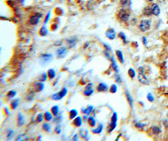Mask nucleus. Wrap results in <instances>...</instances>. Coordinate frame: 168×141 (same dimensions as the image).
Here are the masks:
<instances>
[{"mask_svg":"<svg viewBox=\"0 0 168 141\" xmlns=\"http://www.w3.org/2000/svg\"><path fill=\"white\" fill-rule=\"evenodd\" d=\"M47 74H48V78L50 79H54L55 78V76H56V73H55V71L54 70L53 68H50L47 71Z\"/></svg>","mask_w":168,"mask_h":141,"instance_id":"26","label":"nucleus"},{"mask_svg":"<svg viewBox=\"0 0 168 141\" xmlns=\"http://www.w3.org/2000/svg\"><path fill=\"white\" fill-rule=\"evenodd\" d=\"M67 92H68L67 88L66 87H63L60 91L57 92V93H54L52 95V99H53L54 100H56V101L62 99L67 94Z\"/></svg>","mask_w":168,"mask_h":141,"instance_id":"1","label":"nucleus"},{"mask_svg":"<svg viewBox=\"0 0 168 141\" xmlns=\"http://www.w3.org/2000/svg\"><path fill=\"white\" fill-rule=\"evenodd\" d=\"M72 140L73 141H78V135L77 134H75L73 138H72Z\"/></svg>","mask_w":168,"mask_h":141,"instance_id":"51","label":"nucleus"},{"mask_svg":"<svg viewBox=\"0 0 168 141\" xmlns=\"http://www.w3.org/2000/svg\"><path fill=\"white\" fill-rule=\"evenodd\" d=\"M42 129H43V130L48 132L51 131V126H50V124H48V123H44L42 125Z\"/></svg>","mask_w":168,"mask_h":141,"instance_id":"31","label":"nucleus"},{"mask_svg":"<svg viewBox=\"0 0 168 141\" xmlns=\"http://www.w3.org/2000/svg\"><path fill=\"white\" fill-rule=\"evenodd\" d=\"M72 124L76 127H81L83 124V118L81 116H77L76 117L74 118L72 122Z\"/></svg>","mask_w":168,"mask_h":141,"instance_id":"12","label":"nucleus"},{"mask_svg":"<svg viewBox=\"0 0 168 141\" xmlns=\"http://www.w3.org/2000/svg\"><path fill=\"white\" fill-rule=\"evenodd\" d=\"M39 33H40V35H41V36L44 37V36H46V35H47V33H48V30H47V29L46 28V27L43 26V27H42V28H40Z\"/></svg>","mask_w":168,"mask_h":141,"instance_id":"30","label":"nucleus"},{"mask_svg":"<svg viewBox=\"0 0 168 141\" xmlns=\"http://www.w3.org/2000/svg\"><path fill=\"white\" fill-rule=\"evenodd\" d=\"M116 127H117V122H111L107 127V132L108 133H111L116 128Z\"/></svg>","mask_w":168,"mask_h":141,"instance_id":"20","label":"nucleus"},{"mask_svg":"<svg viewBox=\"0 0 168 141\" xmlns=\"http://www.w3.org/2000/svg\"><path fill=\"white\" fill-rule=\"evenodd\" d=\"M94 93V90L92 89H85L83 92V93L85 96L89 97L91 96L93 93Z\"/></svg>","mask_w":168,"mask_h":141,"instance_id":"33","label":"nucleus"},{"mask_svg":"<svg viewBox=\"0 0 168 141\" xmlns=\"http://www.w3.org/2000/svg\"><path fill=\"white\" fill-rule=\"evenodd\" d=\"M152 132H153V133L154 134L157 135L161 132V129H160L158 127L154 126L153 128H152Z\"/></svg>","mask_w":168,"mask_h":141,"instance_id":"42","label":"nucleus"},{"mask_svg":"<svg viewBox=\"0 0 168 141\" xmlns=\"http://www.w3.org/2000/svg\"><path fill=\"white\" fill-rule=\"evenodd\" d=\"M150 8H151L152 12L153 15H154L155 16H159V15L161 10H160V8L158 5L157 4H153Z\"/></svg>","mask_w":168,"mask_h":141,"instance_id":"13","label":"nucleus"},{"mask_svg":"<svg viewBox=\"0 0 168 141\" xmlns=\"http://www.w3.org/2000/svg\"><path fill=\"white\" fill-rule=\"evenodd\" d=\"M143 43L145 45H147V40L145 37H143Z\"/></svg>","mask_w":168,"mask_h":141,"instance_id":"52","label":"nucleus"},{"mask_svg":"<svg viewBox=\"0 0 168 141\" xmlns=\"http://www.w3.org/2000/svg\"><path fill=\"white\" fill-rule=\"evenodd\" d=\"M108 88H109V87H108V85L105 83H99L96 87L97 91L99 92H107L108 90Z\"/></svg>","mask_w":168,"mask_h":141,"instance_id":"8","label":"nucleus"},{"mask_svg":"<svg viewBox=\"0 0 168 141\" xmlns=\"http://www.w3.org/2000/svg\"><path fill=\"white\" fill-rule=\"evenodd\" d=\"M39 18H40V17L37 16V15H34V16H33L30 18V23L32 25H37V24H38V22H39Z\"/></svg>","mask_w":168,"mask_h":141,"instance_id":"18","label":"nucleus"},{"mask_svg":"<svg viewBox=\"0 0 168 141\" xmlns=\"http://www.w3.org/2000/svg\"><path fill=\"white\" fill-rule=\"evenodd\" d=\"M87 120H88V124L90 125V126L92 127H95L96 124V120H95V119L94 118V117L93 116L88 117Z\"/></svg>","mask_w":168,"mask_h":141,"instance_id":"19","label":"nucleus"},{"mask_svg":"<svg viewBox=\"0 0 168 141\" xmlns=\"http://www.w3.org/2000/svg\"><path fill=\"white\" fill-rule=\"evenodd\" d=\"M16 95H17V92L15 91V90H10L7 93L6 95L8 98H12L15 97Z\"/></svg>","mask_w":168,"mask_h":141,"instance_id":"35","label":"nucleus"},{"mask_svg":"<svg viewBox=\"0 0 168 141\" xmlns=\"http://www.w3.org/2000/svg\"><path fill=\"white\" fill-rule=\"evenodd\" d=\"M138 80L141 82L142 83H143L144 85H149V80H148V78H147L146 76L145 75L144 72H142V73H138Z\"/></svg>","mask_w":168,"mask_h":141,"instance_id":"7","label":"nucleus"},{"mask_svg":"<svg viewBox=\"0 0 168 141\" xmlns=\"http://www.w3.org/2000/svg\"><path fill=\"white\" fill-rule=\"evenodd\" d=\"M78 115V112L76 109H72L71 110L69 114V116L70 119H74V118L76 117Z\"/></svg>","mask_w":168,"mask_h":141,"instance_id":"24","label":"nucleus"},{"mask_svg":"<svg viewBox=\"0 0 168 141\" xmlns=\"http://www.w3.org/2000/svg\"><path fill=\"white\" fill-rule=\"evenodd\" d=\"M116 55L117 56V58L118 60H119L121 63H124V58H123V55L122 52L120 51V50H116Z\"/></svg>","mask_w":168,"mask_h":141,"instance_id":"22","label":"nucleus"},{"mask_svg":"<svg viewBox=\"0 0 168 141\" xmlns=\"http://www.w3.org/2000/svg\"><path fill=\"white\" fill-rule=\"evenodd\" d=\"M150 22L149 20H142L139 25V29L142 32H146L150 29Z\"/></svg>","mask_w":168,"mask_h":141,"instance_id":"3","label":"nucleus"},{"mask_svg":"<svg viewBox=\"0 0 168 141\" xmlns=\"http://www.w3.org/2000/svg\"><path fill=\"white\" fill-rule=\"evenodd\" d=\"M148 1H154V0H147Z\"/></svg>","mask_w":168,"mask_h":141,"instance_id":"54","label":"nucleus"},{"mask_svg":"<svg viewBox=\"0 0 168 141\" xmlns=\"http://www.w3.org/2000/svg\"><path fill=\"white\" fill-rule=\"evenodd\" d=\"M128 0H120V3L121 5L124 6H126L127 4H128Z\"/></svg>","mask_w":168,"mask_h":141,"instance_id":"47","label":"nucleus"},{"mask_svg":"<svg viewBox=\"0 0 168 141\" xmlns=\"http://www.w3.org/2000/svg\"><path fill=\"white\" fill-rule=\"evenodd\" d=\"M103 125L102 124H99L98 127L95 129H92V132L93 134H100L103 131Z\"/></svg>","mask_w":168,"mask_h":141,"instance_id":"21","label":"nucleus"},{"mask_svg":"<svg viewBox=\"0 0 168 141\" xmlns=\"http://www.w3.org/2000/svg\"><path fill=\"white\" fill-rule=\"evenodd\" d=\"M40 59H41V63L42 64H44L50 61L52 59V55L50 54H43L41 55Z\"/></svg>","mask_w":168,"mask_h":141,"instance_id":"11","label":"nucleus"},{"mask_svg":"<svg viewBox=\"0 0 168 141\" xmlns=\"http://www.w3.org/2000/svg\"><path fill=\"white\" fill-rule=\"evenodd\" d=\"M117 120H118V114L116 112H114L113 114L112 118H111V122H117Z\"/></svg>","mask_w":168,"mask_h":141,"instance_id":"39","label":"nucleus"},{"mask_svg":"<svg viewBox=\"0 0 168 141\" xmlns=\"http://www.w3.org/2000/svg\"><path fill=\"white\" fill-rule=\"evenodd\" d=\"M25 123V118L21 112H19L17 117V125L18 127L23 126Z\"/></svg>","mask_w":168,"mask_h":141,"instance_id":"4","label":"nucleus"},{"mask_svg":"<svg viewBox=\"0 0 168 141\" xmlns=\"http://www.w3.org/2000/svg\"><path fill=\"white\" fill-rule=\"evenodd\" d=\"M115 81L118 83H121V81H122V80H121V76H120L119 75H118V74H115Z\"/></svg>","mask_w":168,"mask_h":141,"instance_id":"43","label":"nucleus"},{"mask_svg":"<svg viewBox=\"0 0 168 141\" xmlns=\"http://www.w3.org/2000/svg\"><path fill=\"white\" fill-rule=\"evenodd\" d=\"M53 114L50 113V112H45L44 114V119L47 122L51 121L52 120H53Z\"/></svg>","mask_w":168,"mask_h":141,"instance_id":"23","label":"nucleus"},{"mask_svg":"<svg viewBox=\"0 0 168 141\" xmlns=\"http://www.w3.org/2000/svg\"><path fill=\"white\" fill-rule=\"evenodd\" d=\"M76 38H71L70 39H67V44L68 45V47L69 48H72V47H75L76 45Z\"/></svg>","mask_w":168,"mask_h":141,"instance_id":"15","label":"nucleus"},{"mask_svg":"<svg viewBox=\"0 0 168 141\" xmlns=\"http://www.w3.org/2000/svg\"><path fill=\"white\" fill-rule=\"evenodd\" d=\"M43 119H44V114H43L42 113H40L37 115V117H36V122L38 123H40L43 121Z\"/></svg>","mask_w":168,"mask_h":141,"instance_id":"32","label":"nucleus"},{"mask_svg":"<svg viewBox=\"0 0 168 141\" xmlns=\"http://www.w3.org/2000/svg\"><path fill=\"white\" fill-rule=\"evenodd\" d=\"M62 115H57L54 117V119H53V120H54V122L56 123V124H58V123L60 122V121L62 120Z\"/></svg>","mask_w":168,"mask_h":141,"instance_id":"41","label":"nucleus"},{"mask_svg":"<svg viewBox=\"0 0 168 141\" xmlns=\"http://www.w3.org/2000/svg\"><path fill=\"white\" fill-rule=\"evenodd\" d=\"M118 18L121 22H126L130 18V13L125 9H121L118 12Z\"/></svg>","mask_w":168,"mask_h":141,"instance_id":"2","label":"nucleus"},{"mask_svg":"<svg viewBox=\"0 0 168 141\" xmlns=\"http://www.w3.org/2000/svg\"><path fill=\"white\" fill-rule=\"evenodd\" d=\"M128 74L130 78H133L135 76V71L133 68H130L128 71Z\"/></svg>","mask_w":168,"mask_h":141,"instance_id":"37","label":"nucleus"},{"mask_svg":"<svg viewBox=\"0 0 168 141\" xmlns=\"http://www.w3.org/2000/svg\"><path fill=\"white\" fill-rule=\"evenodd\" d=\"M93 87V84L92 83H89L86 85L85 87V89H92Z\"/></svg>","mask_w":168,"mask_h":141,"instance_id":"46","label":"nucleus"},{"mask_svg":"<svg viewBox=\"0 0 168 141\" xmlns=\"http://www.w3.org/2000/svg\"><path fill=\"white\" fill-rule=\"evenodd\" d=\"M143 14L145 15V16H151V15H152L151 8L149 6L145 7L143 10Z\"/></svg>","mask_w":168,"mask_h":141,"instance_id":"27","label":"nucleus"},{"mask_svg":"<svg viewBox=\"0 0 168 141\" xmlns=\"http://www.w3.org/2000/svg\"><path fill=\"white\" fill-rule=\"evenodd\" d=\"M79 135L83 139L88 141L89 140V131L88 130L85 128H82L79 130Z\"/></svg>","mask_w":168,"mask_h":141,"instance_id":"10","label":"nucleus"},{"mask_svg":"<svg viewBox=\"0 0 168 141\" xmlns=\"http://www.w3.org/2000/svg\"><path fill=\"white\" fill-rule=\"evenodd\" d=\"M55 132L57 133V134H59L61 133V129H60V126L59 125H57L55 128Z\"/></svg>","mask_w":168,"mask_h":141,"instance_id":"45","label":"nucleus"},{"mask_svg":"<svg viewBox=\"0 0 168 141\" xmlns=\"http://www.w3.org/2000/svg\"><path fill=\"white\" fill-rule=\"evenodd\" d=\"M118 37H120L121 40H123L124 43H126V35H125V33H123V32H120V33H119V34H118Z\"/></svg>","mask_w":168,"mask_h":141,"instance_id":"40","label":"nucleus"},{"mask_svg":"<svg viewBox=\"0 0 168 141\" xmlns=\"http://www.w3.org/2000/svg\"><path fill=\"white\" fill-rule=\"evenodd\" d=\"M44 87H45V85H44V83L42 81H38V82H36L34 85V90L36 92H42L43 89H44Z\"/></svg>","mask_w":168,"mask_h":141,"instance_id":"9","label":"nucleus"},{"mask_svg":"<svg viewBox=\"0 0 168 141\" xmlns=\"http://www.w3.org/2000/svg\"><path fill=\"white\" fill-rule=\"evenodd\" d=\"M135 126L138 128H143L144 127V125L142 124H140V123H136L135 124Z\"/></svg>","mask_w":168,"mask_h":141,"instance_id":"49","label":"nucleus"},{"mask_svg":"<svg viewBox=\"0 0 168 141\" xmlns=\"http://www.w3.org/2000/svg\"><path fill=\"white\" fill-rule=\"evenodd\" d=\"M14 131L13 130H9L7 134V140H12L13 137L14 135Z\"/></svg>","mask_w":168,"mask_h":141,"instance_id":"38","label":"nucleus"},{"mask_svg":"<svg viewBox=\"0 0 168 141\" xmlns=\"http://www.w3.org/2000/svg\"><path fill=\"white\" fill-rule=\"evenodd\" d=\"M125 95H126V99H127V100H128V103H129L130 106L132 107H133V98H132V97L131 94H130V93L129 92V91H128V90H126V91H125Z\"/></svg>","mask_w":168,"mask_h":141,"instance_id":"17","label":"nucleus"},{"mask_svg":"<svg viewBox=\"0 0 168 141\" xmlns=\"http://www.w3.org/2000/svg\"><path fill=\"white\" fill-rule=\"evenodd\" d=\"M147 98L148 100H149L150 102H153L154 100V97L152 96V95L150 93H149L148 94H147Z\"/></svg>","mask_w":168,"mask_h":141,"instance_id":"44","label":"nucleus"},{"mask_svg":"<svg viewBox=\"0 0 168 141\" xmlns=\"http://www.w3.org/2000/svg\"><path fill=\"white\" fill-rule=\"evenodd\" d=\"M48 74H47V73H46V72H43L42 74H41L40 76V77H39V78H38V80L40 81H42V82H44V81H45L46 80H47V78H48Z\"/></svg>","mask_w":168,"mask_h":141,"instance_id":"29","label":"nucleus"},{"mask_svg":"<svg viewBox=\"0 0 168 141\" xmlns=\"http://www.w3.org/2000/svg\"><path fill=\"white\" fill-rule=\"evenodd\" d=\"M20 103V99L19 98H15V99L12 100L11 103H10V106L12 110H16L19 105Z\"/></svg>","mask_w":168,"mask_h":141,"instance_id":"14","label":"nucleus"},{"mask_svg":"<svg viewBox=\"0 0 168 141\" xmlns=\"http://www.w3.org/2000/svg\"><path fill=\"white\" fill-rule=\"evenodd\" d=\"M103 45H104V46H105V48H106V50H112V49H111V48H110V47H109L108 45H107V44H106V43H103Z\"/></svg>","mask_w":168,"mask_h":141,"instance_id":"50","label":"nucleus"},{"mask_svg":"<svg viewBox=\"0 0 168 141\" xmlns=\"http://www.w3.org/2000/svg\"><path fill=\"white\" fill-rule=\"evenodd\" d=\"M111 61H112V68H113V70L118 73V66H117V63H116V61H115V59H114L113 57H112V58H111Z\"/></svg>","mask_w":168,"mask_h":141,"instance_id":"28","label":"nucleus"},{"mask_svg":"<svg viewBox=\"0 0 168 141\" xmlns=\"http://www.w3.org/2000/svg\"><path fill=\"white\" fill-rule=\"evenodd\" d=\"M106 37L110 40H114L116 38V32L113 28H109L106 32Z\"/></svg>","mask_w":168,"mask_h":141,"instance_id":"5","label":"nucleus"},{"mask_svg":"<svg viewBox=\"0 0 168 141\" xmlns=\"http://www.w3.org/2000/svg\"><path fill=\"white\" fill-rule=\"evenodd\" d=\"M50 110H51L52 114H53L54 116H57V115H58L59 113V107L58 105H54L52 107Z\"/></svg>","mask_w":168,"mask_h":141,"instance_id":"25","label":"nucleus"},{"mask_svg":"<svg viewBox=\"0 0 168 141\" xmlns=\"http://www.w3.org/2000/svg\"><path fill=\"white\" fill-rule=\"evenodd\" d=\"M117 89H118V87H117V85L112 84L110 88V93H116V92H117Z\"/></svg>","mask_w":168,"mask_h":141,"instance_id":"36","label":"nucleus"},{"mask_svg":"<svg viewBox=\"0 0 168 141\" xmlns=\"http://www.w3.org/2000/svg\"><path fill=\"white\" fill-rule=\"evenodd\" d=\"M34 97H35L34 92L31 91L27 95L26 98H27L28 100H33V98H34Z\"/></svg>","mask_w":168,"mask_h":141,"instance_id":"34","label":"nucleus"},{"mask_svg":"<svg viewBox=\"0 0 168 141\" xmlns=\"http://www.w3.org/2000/svg\"><path fill=\"white\" fill-rule=\"evenodd\" d=\"M50 12H49V13H48L47 14L46 18H45V21H44V23H47V22H48V20H49V18H50Z\"/></svg>","mask_w":168,"mask_h":141,"instance_id":"48","label":"nucleus"},{"mask_svg":"<svg viewBox=\"0 0 168 141\" xmlns=\"http://www.w3.org/2000/svg\"><path fill=\"white\" fill-rule=\"evenodd\" d=\"M5 112H6V114L9 115V114H10V112L8 111V108H7V107H5Z\"/></svg>","mask_w":168,"mask_h":141,"instance_id":"53","label":"nucleus"},{"mask_svg":"<svg viewBox=\"0 0 168 141\" xmlns=\"http://www.w3.org/2000/svg\"><path fill=\"white\" fill-rule=\"evenodd\" d=\"M56 53L59 58H63L66 55L67 48L64 47H60L57 50Z\"/></svg>","mask_w":168,"mask_h":141,"instance_id":"6","label":"nucleus"},{"mask_svg":"<svg viewBox=\"0 0 168 141\" xmlns=\"http://www.w3.org/2000/svg\"><path fill=\"white\" fill-rule=\"evenodd\" d=\"M94 108V107L92 106V105H89L87 108H82V112L84 114L87 115H90L91 112H93Z\"/></svg>","mask_w":168,"mask_h":141,"instance_id":"16","label":"nucleus"}]
</instances>
